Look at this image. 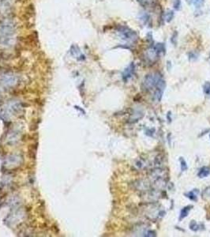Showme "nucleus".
I'll return each mask as SVG.
<instances>
[{
    "label": "nucleus",
    "mask_w": 210,
    "mask_h": 237,
    "mask_svg": "<svg viewBox=\"0 0 210 237\" xmlns=\"http://www.w3.org/2000/svg\"><path fill=\"white\" fill-rule=\"evenodd\" d=\"M137 1L141 5L143 6L144 7L151 6L153 5L154 2H155V0H137Z\"/></svg>",
    "instance_id": "13"
},
{
    "label": "nucleus",
    "mask_w": 210,
    "mask_h": 237,
    "mask_svg": "<svg viewBox=\"0 0 210 237\" xmlns=\"http://www.w3.org/2000/svg\"><path fill=\"white\" fill-rule=\"evenodd\" d=\"M205 194H206V195L209 196V197H210V187H208V188L205 189Z\"/></svg>",
    "instance_id": "19"
},
{
    "label": "nucleus",
    "mask_w": 210,
    "mask_h": 237,
    "mask_svg": "<svg viewBox=\"0 0 210 237\" xmlns=\"http://www.w3.org/2000/svg\"><path fill=\"white\" fill-rule=\"evenodd\" d=\"M19 78L12 72H6L0 76L1 83L6 87H13L18 83Z\"/></svg>",
    "instance_id": "4"
},
{
    "label": "nucleus",
    "mask_w": 210,
    "mask_h": 237,
    "mask_svg": "<svg viewBox=\"0 0 210 237\" xmlns=\"http://www.w3.org/2000/svg\"><path fill=\"white\" fill-rule=\"evenodd\" d=\"M190 228H191V229H192L193 231H197V230H198V224H197V222L194 221V220H192V221H191V224H190Z\"/></svg>",
    "instance_id": "16"
},
{
    "label": "nucleus",
    "mask_w": 210,
    "mask_h": 237,
    "mask_svg": "<svg viewBox=\"0 0 210 237\" xmlns=\"http://www.w3.org/2000/svg\"><path fill=\"white\" fill-rule=\"evenodd\" d=\"M153 48L155 49V51H156V53L158 55H160V53H164L165 52V48H164V44H162V43L156 44L154 46Z\"/></svg>",
    "instance_id": "12"
},
{
    "label": "nucleus",
    "mask_w": 210,
    "mask_h": 237,
    "mask_svg": "<svg viewBox=\"0 0 210 237\" xmlns=\"http://www.w3.org/2000/svg\"><path fill=\"white\" fill-rule=\"evenodd\" d=\"M165 87H166V83H165L164 79L162 78L161 80L159 81L158 85L156 86V89H155V98L158 101L161 100V97L162 96H163V93H164Z\"/></svg>",
    "instance_id": "5"
},
{
    "label": "nucleus",
    "mask_w": 210,
    "mask_h": 237,
    "mask_svg": "<svg viewBox=\"0 0 210 237\" xmlns=\"http://www.w3.org/2000/svg\"><path fill=\"white\" fill-rule=\"evenodd\" d=\"M16 23L13 19L5 18L0 22V45L10 47L16 40Z\"/></svg>",
    "instance_id": "1"
},
{
    "label": "nucleus",
    "mask_w": 210,
    "mask_h": 237,
    "mask_svg": "<svg viewBox=\"0 0 210 237\" xmlns=\"http://www.w3.org/2000/svg\"><path fill=\"white\" fill-rule=\"evenodd\" d=\"M191 208H192V206L189 205V206L184 207L183 210H181L180 217H179V220H182L183 218H185L187 217V215H188L189 213H190V211H191Z\"/></svg>",
    "instance_id": "9"
},
{
    "label": "nucleus",
    "mask_w": 210,
    "mask_h": 237,
    "mask_svg": "<svg viewBox=\"0 0 210 237\" xmlns=\"http://www.w3.org/2000/svg\"><path fill=\"white\" fill-rule=\"evenodd\" d=\"M134 68L135 66L134 63H130L129 66H128V67L125 69V71L122 73V78H123V80L125 81H127L129 78L132 77L133 73L134 72Z\"/></svg>",
    "instance_id": "7"
},
{
    "label": "nucleus",
    "mask_w": 210,
    "mask_h": 237,
    "mask_svg": "<svg viewBox=\"0 0 210 237\" xmlns=\"http://www.w3.org/2000/svg\"><path fill=\"white\" fill-rule=\"evenodd\" d=\"M210 174V169L209 167H203L200 169V171L198 172V177L199 178H205L207 177Z\"/></svg>",
    "instance_id": "8"
},
{
    "label": "nucleus",
    "mask_w": 210,
    "mask_h": 237,
    "mask_svg": "<svg viewBox=\"0 0 210 237\" xmlns=\"http://www.w3.org/2000/svg\"><path fill=\"white\" fill-rule=\"evenodd\" d=\"M209 59H210V55H209Z\"/></svg>",
    "instance_id": "20"
},
{
    "label": "nucleus",
    "mask_w": 210,
    "mask_h": 237,
    "mask_svg": "<svg viewBox=\"0 0 210 237\" xmlns=\"http://www.w3.org/2000/svg\"><path fill=\"white\" fill-rule=\"evenodd\" d=\"M204 92L207 94L210 93V82H206L204 85Z\"/></svg>",
    "instance_id": "18"
},
{
    "label": "nucleus",
    "mask_w": 210,
    "mask_h": 237,
    "mask_svg": "<svg viewBox=\"0 0 210 237\" xmlns=\"http://www.w3.org/2000/svg\"><path fill=\"white\" fill-rule=\"evenodd\" d=\"M11 10L10 0H0V15H6Z\"/></svg>",
    "instance_id": "6"
},
{
    "label": "nucleus",
    "mask_w": 210,
    "mask_h": 237,
    "mask_svg": "<svg viewBox=\"0 0 210 237\" xmlns=\"http://www.w3.org/2000/svg\"><path fill=\"white\" fill-rule=\"evenodd\" d=\"M118 32L119 34L121 39L124 40L128 42H134L137 40V33L130 30L129 28L126 26H119L118 28Z\"/></svg>",
    "instance_id": "3"
},
{
    "label": "nucleus",
    "mask_w": 210,
    "mask_h": 237,
    "mask_svg": "<svg viewBox=\"0 0 210 237\" xmlns=\"http://www.w3.org/2000/svg\"><path fill=\"white\" fill-rule=\"evenodd\" d=\"M180 163L182 171H186V169H187V164H186V162L185 161V160L183 159V157H180Z\"/></svg>",
    "instance_id": "15"
},
{
    "label": "nucleus",
    "mask_w": 210,
    "mask_h": 237,
    "mask_svg": "<svg viewBox=\"0 0 210 237\" xmlns=\"http://www.w3.org/2000/svg\"><path fill=\"white\" fill-rule=\"evenodd\" d=\"M198 191L197 189H194L193 191H190L188 193H186L185 195L188 198H190L192 201H197V197H198Z\"/></svg>",
    "instance_id": "10"
},
{
    "label": "nucleus",
    "mask_w": 210,
    "mask_h": 237,
    "mask_svg": "<svg viewBox=\"0 0 210 237\" xmlns=\"http://www.w3.org/2000/svg\"><path fill=\"white\" fill-rule=\"evenodd\" d=\"M174 17V12L172 10H168L165 13V17H164V19L167 22H170L171 20L173 19Z\"/></svg>",
    "instance_id": "14"
},
{
    "label": "nucleus",
    "mask_w": 210,
    "mask_h": 237,
    "mask_svg": "<svg viewBox=\"0 0 210 237\" xmlns=\"http://www.w3.org/2000/svg\"><path fill=\"white\" fill-rule=\"evenodd\" d=\"M173 5H174V8L175 10H178L180 9L181 6V1L180 0H174L173 1Z\"/></svg>",
    "instance_id": "17"
},
{
    "label": "nucleus",
    "mask_w": 210,
    "mask_h": 237,
    "mask_svg": "<svg viewBox=\"0 0 210 237\" xmlns=\"http://www.w3.org/2000/svg\"><path fill=\"white\" fill-rule=\"evenodd\" d=\"M162 79L160 74L158 73H150L145 76L143 81V87L146 90H152L156 89V86L158 85L159 81Z\"/></svg>",
    "instance_id": "2"
},
{
    "label": "nucleus",
    "mask_w": 210,
    "mask_h": 237,
    "mask_svg": "<svg viewBox=\"0 0 210 237\" xmlns=\"http://www.w3.org/2000/svg\"><path fill=\"white\" fill-rule=\"evenodd\" d=\"M209 137H210V135H209Z\"/></svg>",
    "instance_id": "21"
},
{
    "label": "nucleus",
    "mask_w": 210,
    "mask_h": 237,
    "mask_svg": "<svg viewBox=\"0 0 210 237\" xmlns=\"http://www.w3.org/2000/svg\"><path fill=\"white\" fill-rule=\"evenodd\" d=\"M189 5H193L195 7L199 8L203 5L204 0H186Z\"/></svg>",
    "instance_id": "11"
}]
</instances>
